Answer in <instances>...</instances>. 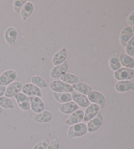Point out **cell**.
I'll use <instances>...</instances> for the list:
<instances>
[{
    "label": "cell",
    "instance_id": "6da1fadb",
    "mask_svg": "<svg viewBox=\"0 0 134 149\" xmlns=\"http://www.w3.org/2000/svg\"><path fill=\"white\" fill-rule=\"evenodd\" d=\"M88 132L86 125L84 123L71 125L68 132V137L69 139L80 137L86 135Z\"/></svg>",
    "mask_w": 134,
    "mask_h": 149
},
{
    "label": "cell",
    "instance_id": "1f68e13d",
    "mask_svg": "<svg viewBox=\"0 0 134 149\" xmlns=\"http://www.w3.org/2000/svg\"><path fill=\"white\" fill-rule=\"evenodd\" d=\"M59 147H60V142L57 139H55L49 143L47 149H59Z\"/></svg>",
    "mask_w": 134,
    "mask_h": 149
},
{
    "label": "cell",
    "instance_id": "e0dca14e",
    "mask_svg": "<svg viewBox=\"0 0 134 149\" xmlns=\"http://www.w3.org/2000/svg\"><path fill=\"white\" fill-rule=\"evenodd\" d=\"M83 118L84 111H82V110H78L70 114V116H69V118L66 121V124L69 125H73L79 124V123L82 121Z\"/></svg>",
    "mask_w": 134,
    "mask_h": 149
},
{
    "label": "cell",
    "instance_id": "5b68a950",
    "mask_svg": "<svg viewBox=\"0 0 134 149\" xmlns=\"http://www.w3.org/2000/svg\"><path fill=\"white\" fill-rule=\"evenodd\" d=\"M115 78L118 81L130 80L134 78V70L128 68H120L115 72Z\"/></svg>",
    "mask_w": 134,
    "mask_h": 149
},
{
    "label": "cell",
    "instance_id": "d6a6232c",
    "mask_svg": "<svg viewBox=\"0 0 134 149\" xmlns=\"http://www.w3.org/2000/svg\"><path fill=\"white\" fill-rule=\"evenodd\" d=\"M127 22L129 26H131L134 24V11H133L129 15L127 19Z\"/></svg>",
    "mask_w": 134,
    "mask_h": 149
},
{
    "label": "cell",
    "instance_id": "30bf717a",
    "mask_svg": "<svg viewBox=\"0 0 134 149\" xmlns=\"http://www.w3.org/2000/svg\"><path fill=\"white\" fill-rule=\"evenodd\" d=\"M30 109L33 112L38 114L45 110V104L43 100L38 97H29Z\"/></svg>",
    "mask_w": 134,
    "mask_h": 149
},
{
    "label": "cell",
    "instance_id": "d590c367",
    "mask_svg": "<svg viewBox=\"0 0 134 149\" xmlns=\"http://www.w3.org/2000/svg\"><path fill=\"white\" fill-rule=\"evenodd\" d=\"M132 28V31H133V33H134V24L133 25V26H132V28Z\"/></svg>",
    "mask_w": 134,
    "mask_h": 149
},
{
    "label": "cell",
    "instance_id": "484cf974",
    "mask_svg": "<svg viewBox=\"0 0 134 149\" xmlns=\"http://www.w3.org/2000/svg\"><path fill=\"white\" fill-rule=\"evenodd\" d=\"M0 107L3 109H12L15 107L12 100L6 96L0 97Z\"/></svg>",
    "mask_w": 134,
    "mask_h": 149
},
{
    "label": "cell",
    "instance_id": "ac0fdd59",
    "mask_svg": "<svg viewBox=\"0 0 134 149\" xmlns=\"http://www.w3.org/2000/svg\"><path fill=\"white\" fill-rule=\"evenodd\" d=\"M133 33L132 31V28L130 26H126L123 28L122 32L120 33V41L121 44L124 47H126L129 40L133 37Z\"/></svg>",
    "mask_w": 134,
    "mask_h": 149
},
{
    "label": "cell",
    "instance_id": "7a4b0ae2",
    "mask_svg": "<svg viewBox=\"0 0 134 149\" xmlns=\"http://www.w3.org/2000/svg\"><path fill=\"white\" fill-rule=\"evenodd\" d=\"M50 87L51 90H52L55 93H71L73 91L71 85L64 83L61 80L51 81Z\"/></svg>",
    "mask_w": 134,
    "mask_h": 149
},
{
    "label": "cell",
    "instance_id": "8992f818",
    "mask_svg": "<svg viewBox=\"0 0 134 149\" xmlns=\"http://www.w3.org/2000/svg\"><path fill=\"white\" fill-rule=\"evenodd\" d=\"M103 122H104V116H103L102 113L99 112L96 117L88 122V124L86 125L88 132L89 133L96 132L102 126Z\"/></svg>",
    "mask_w": 134,
    "mask_h": 149
},
{
    "label": "cell",
    "instance_id": "cb8c5ba5",
    "mask_svg": "<svg viewBox=\"0 0 134 149\" xmlns=\"http://www.w3.org/2000/svg\"><path fill=\"white\" fill-rule=\"evenodd\" d=\"M119 60L121 65L125 66V68L131 69L134 68V58L126 54H120Z\"/></svg>",
    "mask_w": 134,
    "mask_h": 149
},
{
    "label": "cell",
    "instance_id": "52a82bcc",
    "mask_svg": "<svg viewBox=\"0 0 134 149\" xmlns=\"http://www.w3.org/2000/svg\"><path fill=\"white\" fill-rule=\"evenodd\" d=\"M22 91V93L28 97H41L42 96L41 89L32 83H27L23 85Z\"/></svg>",
    "mask_w": 134,
    "mask_h": 149
},
{
    "label": "cell",
    "instance_id": "836d02e7",
    "mask_svg": "<svg viewBox=\"0 0 134 149\" xmlns=\"http://www.w3.org/2000/svg\"><path fill=\"white\" fill-rule=\"evenodd\" d=\"M6 91V86H0V97H3L5 95Z\"/></svg>",
    "mask_w": 134,
    "mask_h": 149
},
{
    "label": "cell",
    "instance_id": "4fadbf2b",
    "mask_svg": "<svg viewBox=\"0 0 134 149\" xmlns=\"http://www.w3.org/2000/svg\"><path fill=\"white\" fill-rule=\"evenodd\" d=\"M18 106L20 109L24 111H28L30 109V103L29 97L23 93H19L15 96Z\"/></svg>",
    "mask_w": 134,
    "mask_h": 149
},
{
    "label": "cell",
    "instance_id": "9a60e30c",
    "mask_svg": "<svg viewBox=\"0 0 134 149\" xmlns=\"http://www.w3.org/2000/svg\"><path fill=\"white\" fill-rule=\"evenodd\" d=\"M52 119V114L48 110H44L38 114L33 116V120L35 122L43 124V123H48Z\"/></svg>",
    "mask_w": 134,
    "mask_h": 149
},
{
    "label": "cell",
    "instance_id": "44dd1931",
    "mask_svg": "<svg viewBox=\"0 0 134 149\" xmlns=\"http://www.w3.org/2000/svg\"><path fill=\"white\" fill-rule=\"evenodd\" d=\"M72 87L73 90H75L77 93L82 94L84 95H88V94L92 91L91 86L84 82H80V83L72 85Z\"/></svg>",
    "mask_w": 134,
    "mask_h": 149
},
{
    "label": "cell",
    "instance_id": "e575fe53",
    "mask_svg": "<svg viewBox=\"0 0 134 149\" xmlns=\"http://www.w3.org/2000/svg\"><path fill=\"white\" fill-rule=\"evenodd\" d=\"M3 109H2V108L0 107V114H2V112H3Z\"/></svg>",
    "mask_w": 134,
    "mask_h": 149
},
{
    "label": "cell",
    "instance_id": "d4e9b609",
    "mask_svg": "<svg viewBox=\"0 0 134 149\" xmlns=\"http://www.w3.org/2000/svg\"><path fill=\"white\" fill-rule=\"evenodd\" d=\"M54 97L60 103H66L72 101L71 95L69 93H53Z\"/></svg>",
    "mask_w": 134,
    "mask_h": 149
},
{
    "label": "cell",
    "instance_id": "603a6c76",
    "mask_svg": "<svg viewBox=\"0 0 134 149\" xmlns=\"http://www.w3.org/2000/svg\"><path fill=\"white\" fill-rule=\"evenodd\" d=\"M61 81H62L64 83H66L69 85H73L77 83H80L82 81L81 78L78 76L75 75L73 74L66 72L65 74L60 78Z\"/></svg>",
    "mask_w": 134,
    "mask_h": 149
},
{
    "label": "cell",
    "instance_id": "f546056e",
    "mask_svg": "<svg viewBox=\"0 0 134 149\" xmlns=\"http://www.w3.org/2000/svg\"><path fill=\"white\" fill-rule=\"evenodd\" d=\"M27 1H20V0H16L13 3V9L14 11L17 13V14L20 13V11L24 6V5L26 3Z\"/></svg>",
    "mask_w": 134,
    "mask_h": 149
},
{
    "label": "cell",
    "instance_id": "7402d4cb",
    "mask_svg": "<svg viewBox=\"0 0 134 149\" xmlns=\"http://www.w3.org/2000/svg\"><path fill=\"white\" fill-rule=\"evenodd\" d=\"M33 10H34V7L33 5L31 2H26L20 11V15L22 18L23 20H26L31 15H32Z\"/></svg>",
    "mask_w": 134,
    "mask_h": 149
},
{
    "label": "cell",
    "instance_id": "5bb4252c",
    "mask_svg": "<svg viewBox=\"0 0 134 149\" xmlns=\"http://www.w3.org/2000/svg\"><path fill=\"white\" fill-rule=\"evenodd\" d=\"M17 30L13 26L8 27L4 33V38L7 44L14 45L17 38Z\"/></svg>",
    "mask_w": 134,
    "mask_h": 149
},
{
    "label": "cell",
    "instance_id": "7c38bea8",
    "mask_svg": "<svg viewBox=\"0 0 134 149\" xmlns=\"http://www.w3.org/2000/svg\"><path fill=\"white\" fill-rule=\"evenodd\" d=\"M71 97L74 102L78 105L79 107L82 108H87L90 105V102L88 99L86 95L81 94L79 93L73 91L71 92Z\"/></svg>",
    "mask_w": 134,
    "mask_h": 149
},
{
    "label": "cell",
    "instance_id": "f1b7e54d",
    "mask_svg": "<svg viewBox=\"0 0 134 149\" xmlns=\"http://www.w3.org/2000/svg\"><path fill=\"white\" fill-rule=\"evenodd\" d=\"M126 51L128 56L133 58L134 56V37H132L129 40L126 45Z\"/></svg>",
    "mask_w": 134,
    "mask_h": 149
},
{
    "label": "cell",
    "instance_id": "83f0119b",
    "mask_svg": "<svg viewBox=\"0 0 134 149\" xmlns=\"http://www.w3.org/2000/svg\"><path fill=\"white\" fill-rule=\"evenodd\" d=\"M109 66L113 71L116 72L118 70H119L121 67V64L119 58L116 56H114L111 58L109 61Z\"/></svg>",
    "mask_w": 134,
    "mask_h": 149
},
{
    "label": "cell",
    "instance_id": "277c9868",
    "mask_svg": "<svg viewBox=\"0 0 134 149\" xmlns=\"http://www.w3.org/2000/svg\"><path fill=\"white\" fill-rule=\"evenodd\" d=\"M17 74L16 71L13 70H7L0 74V86H9L14 82L17 78Z\"/></svg>",
    "mask_w": 134,
    "mask_h": 149
},
{
    "label": "cell",
    "instance_id": "ba28073f",
    "mask_svg": "<svg viewBox=\"0 0 134 149\" xmlns=\"http://www.w3.org/2000/svg\"><path fill=\"white\" fill-rule=\"evenodd\" d=\"M69 68V63L68 61H66L61 65L55 66L52 68L50 75L51 78L54 79H58L61 78L64 74H65Z\"/></svg>",
    "mask_w": 134,
    "mask_h": 149
},
{
    "label": "cell",
    "instance_id": "3957f363",
    "mask_svg": "<svg viewBox=\"0 0 134 149\" xmlns=\"http://www.w3.org/2000/svg\"><path fill=\"white\" fill-rule=\"evenodd\" d=\"M88 99L90 102L97 104L100 108L104 109L106 103V99L104 95L101 92L97 91H92L88 94Z\"/></svg>",
    "mask_w": 134,
    "mask_h": 149
},
{
    "label": "cell",
    "instance_id": "2e32d148",
    "mask_svg": "<svg viewBox=\"0 0 134 149\" xmlns=\"http://www.w3.org/2000/svg\"><path fill=\"white\" fill-rule=\"evenodd\" d=\"M67 56H68V51L67 49L64 47L59 50L57 53L54 55L52 57V64L55 66H58L61 65L66 61Z\"/></svg>",
    "mask_w": 134,
    "mask_h": 149
},
{
    "label": "cell",
    "instance_id": "ffe728a7",
    "mask_svg": "<svg viewBox=\"0 0 134 149\" xmlns=\"http://www.w3.org/2000/svg\"><path fill=\"white\" fill-rule=\"evenodd\" d=\"M115 89L120 93H124L130 90H133L134 85L129 80L118 81L115 85Z\"/></svg>",
    "mask_w": 134,
    "mask_h": 149
},
{
    "label": "cell",
    "instance_id": "4dcf8cb0",
    "mask_svg": "<svg viewBox=\"0 0 134 149\" xmlns=\"http://www.w3.org/2000/svg\"><path fill=\"white\" fill-rule=\"evenodd\" d=\"M49 141L48 139H44L40 142L37 143L33 147V149H47L48 145H49Z\"/></svg>",
    "mask_w": 134,
    "mask_h": 149
},
{
    "label": "cell",
    "instance_id": "4316f807",
    "mask_svg": "<svg viewBox=\"0 0 134 149\" xmlns=\"http://www.w3.org/2000/svg\"><path fill=\"white\" fill-rule=\"evenodd\" d=\"M32 84L35 85L39 88H45L47 87V84L45 81V79L41 78L39 76H33L31 79Z\"/></svg>",
    "mask_w": 134,
    "mask_h": 149
},
{
    "label": "cell",
    "instance_id": "8fae6325",
    "mask_svg": "<svg viewBox=\"0 0 134 149\" xmlns=\"http://www.w3.org/2000/svg\"><path fill=\"white\" fill-rule=\"evenodd\" d=\"M100 107L97 104H90V105L84 112V118L83 120L84 122H89L90 120L93 119L94 117H96L97 114L99 112Z\"/></svg>",
    "mask_w": 134,
    "mask_h": 149
},
{
    "label": "cell",
    "instance_id": "9c48e42d",
    "mask_svg": "<svg viewBox=\"0 0 134 149\" xmlns=\"http://www.w3.org/2000/svg\"><path fill=\"white\" fill-rule=\"evenodd\" d=\"M23 85L20 81H14L9 84L8 86L6 87V93L5 96L8 97V98H11V97H15L18 93H20V91H22Z\"/></svg>",
    "mask_w": 134,
    "mask_h": 149
},
{
    "label": "cell",
    "instance_id": "d6986e66",
    "mask_svg": "<svg viewBox=\"0 0 134 149\" xmlns=\"http://www.w3.org/2000/svg\"><path fill=\"white\" fill-rule=\"evenodd\" d=\"M79 109V107L73 101L66 102L59 107L60 111L64 114H71L72 113L78 110Z\"/></svg>",
    "mask_w": 134,
    "mask_h": 149
}]
</instances>
